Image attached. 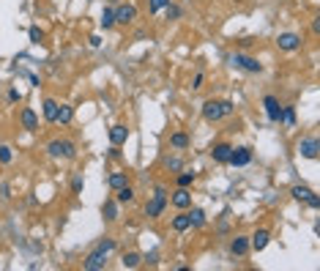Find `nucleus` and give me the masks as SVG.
<instances>
[{
	"mask_svg": "<svg viewBox=\"0 0 320 271\" xmlns=\"http://www.w3.org/2000/svg\"><path fill=\"white\" fill-rule=\"evenodd\" d=\"M268 241H271V230L258 227V230L249 236V249H252V252H263V249L268 246Z\"/></svg>",
	"mask_w": 320,
	"mask_h": 271,
	"instance_id": "9b49d317",
	"label": "nucleus"
},
{
	"mask_svg": "<svg viewBox=\"0 0 320 271\" xmlns=\"http://www.w3.org/2000/svg\"><path fill=\"white\" fill-rule=\"evenodd\" d=\"M307 205H309V209H317V205H320V197H317V192H312V195H309Z\"/></svg>",
	"mask_w": 320,
	"mask_h": 271,
	"instance_id": "58836bf2",
	"label": "nucleus"
},
{
	"mask_svg": "<svg viewBox=\"0 0 320 271\" xmlns=\"http://www.w3.org/2000/svg\"><path fill=\"white\" fill-rule=\"evenodd\" d=\"M115 246H118V244H115V238L104 236V238H101V241H99V244H96V249H101V252H107V255H110V252H115Z\"/></svg>",
	"mask_w": 320,
	"mask_h": 271,
	"instance_id": "7c9ffc66",
	"label": "nucleus"
},
{
	"mask_svg": "<svg viewBox=\"0 0 320 271\" xmlns=\"http://www.w3.org/2000/svg\"><path fill=\"white\" fill-rule=\"evenodd\" d=\"M312 33H315V36L320 33V19H312Z\"/></svg>",
	"mask_w": 320,
	"mask_h": 271,
	"instance_id": "c03bdc74",
	"label": "nucleus"
},
{
	"mask_svg": "<svg viewBox=\"0 0 320 271\" xmlns=\"http://www.w3.org/2000/svg\"><path fill=\"white\" fill-rule=\"evenodd\" d=\"M276 47L282 52H298L301 50V36L298 33H290V30H285V33L276 36Z\"/></svg>",
	"mask_w": 320,
	"mask_h": 271,
	"instance_id": "39448f33",
	"label": "nucleus"
},
{
	"mask_svg": "<svg viewBox=\"0 0 320 271\" xmlns=\"http://www.w3.org/2000/svg\"><path fill=\"white\" fill-rule=\"evenodd\" d=\"M19 123H22V129L25 132H38V115H36V110L33 107H22V113H19Z\"/></svg>",
	"mask_w": 320,
	"mask_h": 271,
	"instance_id": "4468645a",
	"label": "nucleus"
},
{
	"mask_svg": "<svg viewBox=\"0 0 320 271\" xmlns=\"http://www.w3.org/2000/svg\"><path fill=\"white\" fill-rule=\"evenodd\" d=\"M164 17H167V19H181V6L167 3V6H164Z\"/></svg>",
	"mask_w": 320,
	"mask_h": 271,
	"instance_id": "72a5a7b5",
	"label": "nucleus"
},
{
	"mask_svg": "<svg viewBox=\"0 0 320 271\" xmlns=\"http://www.w3.org/2000/svg\"><path fill=\"white\" fill-rule=\"evenodd\" d=\"M115 200L121 203V205H129V203H134V189L126 184V186H121V189H115Z\"/></svg>",
	"mask_w": 320,
	"mask_h": 271,
	"instance_id": "393cba45",
	"label": "nucleus"
},
{
	"mask_svg": "<svg viewBox=\"0 0 320 271\" xmlns=\"http://www.w3.org/2000/svg\"><path fill=\"white\" fill-rule=\"evenodd\" d=\"M167 205H170V195H167V189L164 186H156L154 189V197L145 203V217L148 219H159L164 214Z\"/></svg>",
	"mask_w": 320,
	"mask_h": 271,
	"instance_id": "f257e3e1",
	"label": "nucleus"
},
{
	"mask_svg": "<svg viewBox=\"0 0 320 271\" xmlns=\"http://www.w3.org/2000/svg\"><path fill=\"white\" fill-rule=\"evenodd\" d=\"M263 107H266V118L271 123H282V105H279L276 96H263Z\"/></svg>",
	"mask_w": 320,
	"mask_h": 271,
	"instance_id": "6e6552de",
	"label": "nucleus"
},
{
	"mask_svg": "<svg viewBox=\"0 0 320 271\" xmlns=\"http://www.w3.org/2000/svg\"><path fill=\"white\" fill-rule=\"evenodd\" d=\"M203 71H197V74L195 77H191V91H200V88H203Z\"/></svg>",
	"mask_w": 320,
	"mask_h": 271,
	"instance_id": "e433bc0d",
	"label": "nucleus"
},
{
	"mask_svg": "<svg viewBox=\"0 0 320 271\" xmlns=\"http://www.w3.org/2000/svg\"><path fill=\"white\" fill-rule=\"evenodd\" d=\"M298 156L312 159V162L320 156V142H317L315 134H309V137H301V140H298Z\"/></svg>",
	"mask_w": 320,
	"mask_h": 271,
	"instance_id": "20e7f679",
	"label": "nucleus"
},
{
	"mask_svg": "<svg viewBox=\"0 0 320 271\" xmlns=\"http://www.w3.org/2000/svg\"><path fill=\"white\" fill-rule=\"evenodd\" d=\"M282 123L285 126H295V107L293 105L282 107Z\"/></svg>",
	"mask_w": 320,
	"mask_h": 271,
	"instance_id": "c756f323",
	"label": "nucleus"
},
{
	"mask_svg": "<svg viewBox=\"0 0 320 271\" xmlns=\"http://www.w3.org/2000/svg\"><path fill=\"white\" fill-rule=\"evenodd\" d=\"M82 189H85L82 173H74V175H71V195H82Z\"/></svg>",
	"mask_w": 320,
	"mask_h": 271,
	"instance_id": "c85d7f7f",
	"label": "nucleus"
},
{
	"mask_svg": "<svg viewBox=\"0 0 320 271\" xmlns=\"http://www.w3.org/2000/svg\"><path fill=\"white\" fill-rule=\"evenodd\" d=\"M189 222H191V227H195V230H200V227H203L205 225V211L203 209H197V205H189Z\"/></svg>",
	"mask_w": 320,
	"mask_h": 271,
	"instance_id": "4be33fe9",
	"label": "nucleus"
},
{
	"mask_svg": "<svg viewBox=\"0 0 320 271\" xmlns=\"http://www.w3.org/2000/svg\"><path fill=\"white\" fill-rule=\"evenodd\" d=\"M167 3H170V0H148V11L151 14H159V11H164Z\"/></svg>",
	"mask_w": 320,
	"mask_h": 271,
	"instance_id": "f704fd0d",
	"label": "nucleus"
},
{
	"mask_svg": "<svg viewBox=\"0 0 320 271\" xmlns=\"http://www.w3.org/2000/svg\"><path fill=\"white\" fill-rule=\"evenodd\" d=\"M11 162H14L11 145H0V164H11Z\"/></svg>",
	"mask_w": 320,
	"mask_h": 271,
	"instance_id": "473e14b6",
	"label": "nucleus"
},
{
	"mask_svg": "<svg viewBox=\"0 0 320 271\" xmlns=\"http://www.w3.org/2000/svg\"><path fill=\"white\" fill-rule=\"evenodd\" d=\"M30 77V85H33V88H38V85H41V82H38V77L36 74H28Z\"/></svg>",
	"mask_w": 320,
	"mask_h": 271,
	"instance_id": "a18cd8bd",
	"label": "nucleus"
},
{
	"mask_svg": "<svg viewBox=\"0 0 320 271\" xmlns=\"http://www.w3.org/2000/svg\"><path fill=\"white\" fill-rule=\"evenodd\" d=\"M230 154H233V145H230V142H217V145L211 148V159L217 164H230Z\"/></svg>",
	"mask_w": 320,
	"mask_h": 271,
	"instance_id": "2eb2a0df",
	"label": "nucleus"
},
{
	"mask_svg": "<svg viewBox=\"0 0 320 271\" xmlns=\"http://www.w3.org/2000/svg\"><path fill=\"white\" fill-rule=\"evenodd\" d=\"M0 197H3V200H9V197H11V189H9V184H3V186H0Z\"/></svg>",
	"mask_w": 320,
	"mask_h": 271,
	"instance_id": "a19ab883",
	"label": "nucleus"
},
{
	"mask_svg": "<svg viewBox=\"0 0 320 271\" xmlns=\"http://www.w3.org/2000/svg\"><path fill=\"white\" fill-rule=\"evenodd\" d=\"M99 22H101V28H104V30H113V28H115V11H113V9H104Z\"/></svg>",
	"mask_w": 320,
	"mask_h": 271,
	"instance_id": "cd10ccee",
	"label": "nucleus"
},
{
	"mask_svg": "<svg viewBox=\"0 0 320 271\" xmlns=\"http://www.w3.org/2000/svg\"><path fill=\"white\" fill-rule=\"evenodd\" d=\"M170 203H173V209L186 211L189 205H191V192H189V186H178V189H175V192L170 195Z\"/></svg>",
	"mask_w": 320,
	"mask_h": 271,
	"instance_id": "f8f14e48",
	"label": "nucleus"
},
{
	"mask_svg": "<svg viewBox=\"0 0 320 271\" xmlns=\"http://www.w3.org/2000/svg\"><path fill=\"white\" fill-rule=\"evenodd\" d=\"M230 63H233L236 69L246 71V74H260L263 71V63L258 58H252V55H244V52H233L230 55Z\"/></svg>",
	"mask_w": 320,
	"mask_h": 271,
	"instance_id": "7ed1b4c3",
	"label": "nucleus"
},
{
	"mask_svg": "<svg viewBox=\"0 0 320 271\" xmlns=\"http://www.w3.org/2000/svg\"><path fill=\"white\" fill-rule=\"evenodd\" d=\"M189 227H191V222H189V211H181L178 217H173V230H175V233H186Z\"/></svg>",
	"mask_w": 320,
	"mask_h": 271,
	"instance_id": "b1692460",
	"label": "nucleus"
},
{
	"mask_svg": "<svg viewBox=\"0 0 320 271\" xmlns=\"http://www.w3.org/2000/svg\"><path fill=\"white\" fill-rule=\"evenodd\" d=\"M9 101H22V93H19V91H14V88H11V91H9Z\"/></svg>",
	"mask_w": 320,
	"mask_h": 271,
	"instance_id": "79ce46f5",
	"label": "nucleus"
},
{
	"mask_svg": "<svg viewBox=\"0 0 320 271\" xmlns=\"http://www.w3.org/2000/svg\"><path fill=\"white\" fill-rule=\"evenodd\" d=\"M203 118H205L208 123H219L222 118H225V113H222V101L219 99L203 101Z\"/></svg>",
	"mask_w": 320,
	"mask_h": 271,
	"instance_id": "0eeeda50",
	"label": "nucleus"
},
{
	"mask_svg": "<svg viewBox=\"0 0 320 271\" xmlns=\"http://www.w3.org/2000/svg\"><path fill=\"white\" fill-rule=\"evenodd\" d=\"M88 41H91V47H101V36H99V33H93L91 38H88Z\"/></svg>",
	"mask_w": 320,
	"mask_h": 271,
	"instance_id": "37998d69",
	"label": "nucleus"
},
{
	"mask_svg": "<svg viewBox=\"0 0 320 271\" xmlns=\"http://www.w3.org/2000/svg\"><path fill=\"white\" fill-rule=\"evenodd\" d=\"M101 217L107 225H113V222H118V217H121V203L115 200V197H107V200L101 203Z\"/></svg>",
	"mask_w": 320,
	"mask_h": 271,
	"instance_id": "9d476101",
	"label": "nucleus"
},
{
	"mask_svg": "<svg viewBox=\"0 0 320 271\" xmlns=\"http://www.w3.org/2000/svg\"><path fill=\"white\" fill-rule=\"evenodd\" d=\"M113 11H115V25H132L137 19V6L134 3H121Z\"/></svg>",
	"mask_w": 320,
	"mask_h": 271,
	"instance_id": "423d86ee",
	"label": "nucleus"
},
{
	"mask_svg": "<svg viewBox=\"0 0 320 271\" xmlns=\"http://www.w3.org/2000/svg\"><path fill=\"white\" fill-rule=\"evenodd\" d=\"M107 258H110L107 252L93 249V252L82 260V268H85V271H101V268H107Z\"/></svg>",
	"mask_w": 320,
	"mask_h": 271,
	"instance_id": "1a4fd4ad",
	"label": "nucleus"
},
{
	"mask_svg": "<svg viewBox=\"0 0 320 271\" xmlns=\"http://www.w3.org/2000/svg\"><path fill=\"white\" fill-rule=\"evenodd\" d=\"M290 195H293V200L307 203V200H309V195H312V189H309V186H304V184H295V186L290 189Z\"/></svg>",
	"mask_w": 320,
	"mask_h": 271,
	"instance_id": "a878e982",
	"label": "nucleus"
},
{
	"mask_svg": "<svg viewBox=\"0 0 320 271\" xmlns=\"http://www.w3.org/2000/svg\"><path fill=\"white\" fill-rule=\"evenodd\" d=\"M107 184H110V189L115 192V189H121V186L129 184V173H126V170H115V173H110Z\"/></svg>",
	"mask_w": 320,
	"mask_h": 271,
	"instance_id": "a211bd4d",
	"label": "nucleus"
},
{
	"mask_svg": "<svg viewBox=\"0 0 320 271\" xmlns=\"http://www.w3.org/2000/svg\"><path fill=\"white\" fill-rule=\"evenodd\" d=\"M121 266L123 268H140L142 266V255L140 252H123V258H121Z\"/></svg>",
	"mask_w": 320,
	"mask_h": 271,
	"instance_id": "5701e85b",
	"label": "nucleus"
},
{
	"mask_svg": "<svg viewBox=\"0 0 320 271\" xmlns=\"http://www.w3.org/2000/svg\"><path fill=\"white\" fill-rule=\"evenodd\" d=\"M222 113H225V115L236 113V107H233V101H230V99H222Z\"/></svg>",
	"mask_w": 320,
	"mask_h": 271,
	"instance_id": "4c0bfd02",
	"label": "nucleus"
},
{
	"mask_svg": "<svg viewBox=\"0 0 320 271\" xmlns=\"http://www.w3.org/2000/svg\"><path fill=\"white\" fill-rule=\"evenodd\" d=\"M142 263H151V266H156V263H159V255L151 252V255H145V258H142Z\"/></svg>",
	"mask_w": 320,
	"mask_h": 271,
	"instance_id": "ea45409f",
	"label": "nucleus"
},
{
	"mask_svg": "<svg viewBox=\"0 0 320 271\" xmlns=\"http://www.w3.org/2000/svg\"><path fill=\"white\" fill-rule=\"evenodd\" d=\"M41 115H44L47 123H55V118H58V101H55V99H44Z\"/></svg>",
	"mask_w": 320,
	"mask_h": 271,
	"instance_id": "aec40b11",
	"label": "nucleus"
},
{
	"mask_svg": "<svg viewBox=\"0 0 320 271\" xmlns=\"http://www.w3.org/2000/svg\"><path fill=\"white\" fill-rule=\"evenodd\" d=\"M189 142H191V137L186 132H173L170 134V148H175V151H186Z\"/></svg>",
	"mask_w": 320,
	"mask_h": 271,
	"instance_id": "6ab92c4d",
	"label": "nucleus"
},
{
	"mask_svg": "<svg viewBox=\"0 0 320 271\" xmlns=\"http://www.w3.org/2000/svg\"><path fill=\"white\" fill-rule=\"evenodd\" d=\"M252 249H249V236H236L233 241H230V255L233 258H246Z\"/></svg>",
	"mask_w": 320,
	"mask_h": 271,
	"instance_id": "dca6fc26",
	"label": "nucleus"
},
{
	"mask_svg": "<svg viewBox=\"0 0 320 271\" xmlns=\"http://www.w3.org/2000/svg\"><path fill=\"white\" fill-rule=\"evenodd\" d=\"M164 167H167V170H173V173H181L183 170V162H181V156H167L164 159Z\"/></svg>",
	"mask_w": 320,
	"mask_h": 271,
	"instance_id": "2f4dec72",
	"label": "nucleus"
},
{
	"mask_svg": "<svg viewBox=\"0 0 320 271\" xmlns=\"http://www.w3.org/2000/svg\"><path fill=\"white\" fill-rule=\"evenodd\" d=\"M195 181H197V173H186V170L175 173V184L178 186H191Z\"/></svg>",
	"mask_w": 320,
	"mask_h": 271,
	"instance_id": "bb28decb",
	"label": "nucleus"
},
{
	"mask_svg": "<svg viewBox=\"0 0 320 271\" xmlns=\"http://www.w3.org/2000/svg\"><path fill=\"white\" fill-rule=\"evenodd\" d=\"M47 154H50L52 159H77V142L74 140H50L47 142Z\"/></svg>",
	"mask_w": 320,
	"mask_h": 271,
	"instance_id": "f03ea898",
	"label": "nucleus"
},
{
	"mask_svg": "<svg viewBox=\"0 0 320 271\" xmlns=\"http://www.w3.org/2000/svg\"><path fill=\"white\" fill-rule=\"evenodd\" d=\"M28 36H30V41H33V44L44 41V30H41V28H36V25H33V28L28 30Z\"/></svg>",
	"mask_w": 320,
	"mask_h": 271,
	"instance_id": "c9c22d12",
	"label": "nucleus"
},
{
	"mask_svg": "<svg viewBox=\"0 0 320 271\" xmlns=\"http://www.w3.org/2000/svg\"><path fill=\"white\" fill-rule=\"evenodd\" d=\"M126 140H129V129H126L123 123H115L113 129H110V142H113V145H126Z\"/></svg>",
	"mask_w": 320,
	"mask_h": 271,
	"instance_id": "f3484780",
	"label": "nucleus"
},
{
	"mask_svg": "<svg viewBox=\"0 0 320 271\" xmlns=\"http://www.w3.org/2000/svg\"><path fill=\"white\" fill-rule=\"evenodd\" d=\"M252 148L249 145H241V148H233V154H230V164L233 167H246V164H252Z\"/></svg>",
	"mask_w": 320,
	"mask_h": 271,
	"instance_id": "ddd939ff",
	"label": "nucleus"
},
{
	"mask_svg": "<svg viewBox=\"0 0 320 271\" xmlns=\"http://www.w3.org/2000/svg\"><path fill=\"white\" fill-rule=\"evenodd\" d=\"M71 121H74V107L71 105H58V118H55V123L69 126Z\"/></svg>",
	"mask_w": 320,
	"mask_h": 271,
	"instance_id": "412c9836",
	"label": "nucleus"
}]
</instances>
